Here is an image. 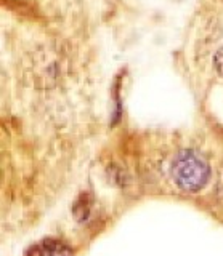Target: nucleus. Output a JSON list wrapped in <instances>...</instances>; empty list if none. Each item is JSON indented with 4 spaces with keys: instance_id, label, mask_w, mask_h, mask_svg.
Returning <instances> with one entry per match:
<instances>
[{
    "instance_id": "3",
    "label": "nucleus",
    "mask_w": 223,
    "mask_h": 256,
    "mask_svg": "<svg viewBox=\"0 0 223 256\" xmlns=\"http://www.w3.org/2000/svg\"><path fill=\"white\" fill-rule=\"evenodd\" d=\"M215 68H217L218 74L223 76V48L218 50L217 54H215Z\"/></svg>"
},
{
    "instance_id": "2",
    "label": "nucleus",
    "mask_w": 223,
    "mask_h": 256,
    "mask_svg": "<svg viewBox=\"0 0 223 256\" xmlns=\"http://www.w3.org/2000/svg\"><path fill=\"white\" fill-rule=\"evenodd\" d=\"M33 256H71L69 248L57 240H47V242L36 246Z\"/></svg>"
},
{
    "instance_id": "1",
    "label": "nucleus",
    "mask_w": 223,
    "mask_h": 256,
    "mask_svg": "<svg viewBox=\"0 0 223 256\" xmlns=\"http://www.w3.org/2000/svg\"><path fill=\"white\" fill-rule=\"evenodd\" d=\"M172 176L175 184L186 192L201 190L210 176L209 164L191 149H183L175 157L172 165Z\"/></svg>"
}]
</instances>
